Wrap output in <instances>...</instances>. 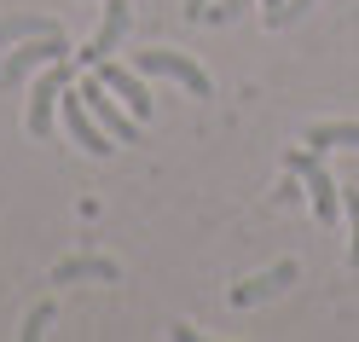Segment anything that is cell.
<instances>
[{"instance_id":"17","label":"cell","mask_w":359,"mask_h":342,"mask_svg":"<svg viewBox=\"0 0 359 342\" xmlns=\"http://www.w3.org/2000/svg\"><path fill=\"white\" fill-rule=\"evenodd\" d=\"M302 192H307V186H302V174H296V169H290V174L278 180V186H273V203H296Z\"/></svg>"},{"instance_id":"2","label":"cell","mask_w":359,"mask_h":342,"mask_svg":"<svg viewBox=\"0 0 359 342\" xmlns=\"http://www.w3.org/2000/svg\"><path fill=\"white\" fill-rule=\"evenodd\" d=\"M76 93L87 99V110H93V117H99V128H104V133H110V140H116V145H133V140H140V117H133L128 105H116V99H110V87L99 81V70L87 76V81L76 87Z\"/></svg>"},{"instance_id":"9","label":"cell","mask_w":359,"mask_h":342,"mask_svg":"<svg viewBox=\"0 0 359 342\" xmlns=\"http://www.w3.org/2000/svg\"><path fill=\"white\" fill-rule=\"evenodd\" d=\"M296 279H302V261H278V267L255 272V279H243V284L232 290V308H255V302H266V296H278L284 284H296Z\"/></svg>"},{"instance_id":"16","label":"cell","mask_w":359,"mask_h":342,"mask_svg":"<svg viewBox=\"0 0 359 342\" xmlns=\"http://www.w3.org/2000/svg\"><path fill=\"white\" fill-rule=\"evenodd\" d=\"M313 6V0H284V6L278 12H266V24H273V29H284V24H296V18Z\"/></svg>"},{"instance_id":"7","label":"cell","mask_w":359,"mask_h":342,"mask_svg":"<svg viewBox=\"0 0 359 342\" xmlns=\"http://www.w3.org/2000/svg\"><path fill=\"white\" fill-rule=\"evenodd\" d=\"M128 24H133V6H128V0H104V24H99V35L87 41L76 58L87 64V70H93V64H104L110 53H116V41L128 35Z\"/></svg>"},{"instance_id":"4","label":"cell","mask_w":359,"mask_h":342,"mask_svg":"<svg viewBox=\"0 0 359 342\" xmlns=\"http://www.w3.org/2000/svg\"><path fill=\"white\" fill-rule=\"evenodd\" d=\"M290 169L302 174V186H307V203H313V215H319L325 226L342 215V192H336V180L325 174V163H319V151H290Z\"/></svg>"},{"instance_id":"11","label":"cell","mask_w":359,"mask_h":342,"mask_svg":"<svg viewBox=\"0 0 359 342\" xmlns=\"http://www.w3.org/2000/svg\"><path fill=\"white\" fill-rule=\"evenodd\" d=\"M307 145L313 151H359V122H319V128H307Z\"/></svg>"},{"instance_id":"8","label":"cell","mask_w":359,"mask_h":342,"mask_svg":"<svg viewBox=\"0 0 359 342\" xmlns=\"http://www.w3.org/2000/svg\"><path fill=\"white\" fill-rule=\"evenodd\" d=\"M93 70H99V81H104L110 93H116V99L133 110V117H140V122H151L156 99L145 93V81H140V76H133V70H122V64H110V58H104V64H93Z\"/></svg>"},{"instance_id":"3","label":"cell","mask_w":359,"mask_h":342,"mask_svg":"<svg viewBox=\"0 0 359 342\" xmlns=\"http://www.w3.org/2000/svg\"><path fill=\"white\" fill-rule=\"evenodd\" d=\"M140 70H145V76H163V81H180L191 99H209V70H203L197 58L174 53V47H151V53H140Z\"/></svg>"},{"instance_id":"19","label":"cell","mask_w":359,"mask_h":342,"mask_svg":"<svg viewBox=\"0 0 359 342\" xmlns=\"http://www.w3.org/2000/svg\"><path fill=\"white\" fill-rule=\"evenodd\" d=\"M278 6H284V0H266V12H278Z\"/></svg>"},{"instance_id":"12","label":"cell","mask_w":359,"mask_h":342,"mask_svg":"<svg viewBox=\"0 0 359 342\" xmlns=\"http://www.w3.org/2000/svg\"><path fill=\"white\" fill-rule=\"evenodd\" d=\"M29 35H58L53 18H0V47H18V41H29Z\"/></svg>"},{"instance_id":"18","label":"cell","mask_w":359,"mask_h":342,"mask_svg":"<svg viewBox=\"0 0 359 342\" xmlns=\"http://www.w3.org/2000/svg\"><path fill=\"white\" fill-rule=\"evenodd\" d=\"M203 12H209V0H186V24H203Z\"/></svg>"},{"instance_id":"14","label":"cell","mask_w":359,"mask_h":342,"mask_svg":"<svg viewBox=\"0 0 359 342\" xmlns=\"http://www.w3.org/2000/svg\"><path fill=\"white\" fill-rule=\"evenodd\" d=\"M47 325H53V302H41V308H29V319H24V342H35V336H47Z\"/></svg>"},{"instance_id":"10","label":"cell","mask_w":359,"mask_h":342,"mask_svg":"<svg viewBox=\"0 0 359 342\" xmlns=\"http://www.w3.org/2000/svg\"><path fill=\"white\" fill-rule=\"evenodd\" d=\"M110 284V279H116V261H110V256H70V261H58L53 267V284Z\"/></svg>"},{"instance_id":"13","label":"cell","mask_w":359,"mask_h":342,"mask_svg":"<svg viewBox=\"0 0 359 342\" xmlns=\"http://www.w3.org/2000/svg\"><path fill=\"white\" fill-rule=\"evenodd\" d=\"M348 267H359V192H348Z\"/></svg>"},{"instance_id":"1","label":"cell","mask_w":359,"mask_h":342,"mask_svg":"<svg viewBox=\"0 0 359 342\" xmlns=\"http://www.w3.org/2000/svg\"><path fill=\"white\" fill-rule=\"evenodd\" d=\"M64 93H70V64H47L35 81V93H29V110H24V128H29V140H53V110L64 105Z\"/></svg>"},{"instance_id":"5","label":"cell","mask_w":359,"mask_h":342,"mask_svg":"<svg viewBox=\"0 0 359 342\" xmlns=\"http://www.w3.org/2000/svg\"><path fill=\"white\" fill-rule=\"evenodd\" d=\"M64 53H70V41L58 35H29V41H18V53H6V64H0V81H24L35 70H47V64H58Z\"/></svg>"},{"instance_id":"6","label":"cell","mask_w":359,"mask_h":342,"mask_svg":"<svg viewBox=\"0 0 359 342\" xmlns=\"http://www.w3.org/2000/svg\"><path fill=\"white\" fill-rule=\"evenodd\" d=\"M64 128H70V140H76L81 151H93V157H110V151H116V140L99 128V117L87 110V99L76 93V87L64 93Z\"/></svg>"},{"instance_id":"15","label":"cell","mask_w":359,"mask_h":342,"mask_svg":"<svg viewBox=\"0 0 359 342\" xmlns=\"http://www.w3.org/2000/svg\"><path fill=\"white\" fill-rule=\"evenodd\" d=\"M243 6H250V0H215V6L203 12V24H232V18H238Z\"/></svg>"}]
</instances>
